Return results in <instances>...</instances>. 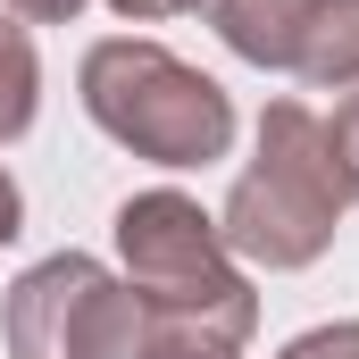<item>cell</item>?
Returning a JSON list of instances; mask_svg holds the SVG:
<instances>
[{
	"label": "cell",
	"instance_id": "cell-1",
	"mask_svg": "<svg viewBox=\"0 0 359 359\" xmlns=\"http://www.w3.org/2000/svg\"><path fill=\"white\" fill-rule=\"evenodd\" d=\"M351 201H359V184L343 176V159L326 142V117L309 100H268L259 151H251L243 184L226 192L217 234H226L234 259L284 276V268L326 259V243H334V226H343Z\"/></svg>",
	"mask_w": 359,
	"mask_h": 359
},
{
	"label": "cell",
	"instance_id": "cell-2",
	"mask_svg": "<svg viewBox=\"0 0 359 359\" xmlns=\"http://www.w3.org/2000/svg\"><path fill=\"white\" fill-rule=\"evenodd\" d=\"M84 109L109 142H126L134 159L151 168H209L234 151V100L217 76L184 67L176 50L142 42V34H117V42H92L84 50Z\"/></svg>",
	"mask_w": 359,
	"mask_h": 359
},
{
	"label": "cell",
	"instance_id": "cell-3",
	"mask_svg": "<svg viewBox=\"0 0 359 359\" xmlns=\"http://www.w3.org/2000/svg\"><path fill=\"white\" fill-rule=\"evenodd\" d=\"M117 259H126V284L159 318H209V326H226V334L251 343L259 292H251V276L234 268L217 217L192 192H168V184L159 192H134L117 209Z\"/></svg>",
	"mask_w": 359,
	"mask_h": 359
},
{
	"label": "cell",
	"instance_id": "cell-4",
	"mask_svg": "<svg viewBox=\"0 0 359 359\" xmlns=\"http://www.w3.org/2000/svg\"><path fill=\"white\" fill-rule=\"evenodd\" d=\"M8 359H151L159 309L84 251H59L8 284Z\"/></svg>",
	"mask_w": 359,
	"mask_h": 359
},
{
	"label": "cell",
	"instance_id": "cell-5",
	"mask_svg": "<svg viewBox=\"0 0 359 359\" xmlns=\"http://www.w3.org/2000/svg\"><path fill=\"white\" fill-rule=\"evenodd\" d=\"M309 17H318V0H209V25H217L226 50L251 59V67H292Z\"/></svg>",
	"mask_w": 359,
	"mask_h": 359
},
{
	"label": "cell",
	"instance_id": "cell-6",
	"mask_svg": "<svg viewBox=\"0 0 359 359\" xmlns=\"http://www.w3.org/2000/svg\"><path fill=\"white\" fill-rule=\"evenodd\" d=\"M292 76H309L318 92H359V0H318Z\"/></svg>",
	"mask_w": 359,
	"mask_h": 359
},
{
	"label": "cell",
	"instance_id": "cell-7",
	"mask_svg": "<svg viewBox=\"0 0 359 359\" xmlns=\"http://www.w3.org/2000/svg\"><path fill=\"white\" fill-rule=\"evenodd\" d=\"M42 109V59H34V34L17 17H0V142H17Z\"/></svg>",
	"mask_w": 359,
	"mask_h": 359
},
{
	"label": "cell",
	"instance_id": "cell-8",
	"mask_svg": "<svg viewBox=\"0 0 359 359\" xmlns=\"http://www.w3.org/2000/svg\"><path fill=\"white\" fill-rule=\"evenodd\" d=\"M151 359H243V334H226L209 318H159Z\"/></svg>",
	"mask_w": 359,
	"mask_h": 359
},
{
	"label": "cell",
	"instance_id": "cell-9",
	"mask_svg": "<svg viewBox=\"0 0 359 359\" xmlns=\"http://www.w3.org/2000/svg\"><path fill=\"white\" fill-rule=\"evenodd\" d=\"M276 359H359V326H309L301 343H284Z\"/></svg>",
	"mask_w": 359,
	"mask_h": 359
},
{
	"label": "cell",
	"instance_id": "cell-10",
	"mask_svg": "<svg viewBox=\"0 0 359 359\" xmlns=\"http://www.w3.org/2000/svg\"><path fill=\"white\" fill-rule=\"evenodd\" d=\"M326 142H334L343 176L359 184V92H343V100H334V117H326Z\"/></svg>",
	"mask_w": 359,
	"mask_h": 359
},
{
	"label": "cell",
	"instance_id": "cell-11",
	"mask_svg": "<svg viewBox=\"0 0 359 359\" xmlns=\"http://www.w3.org/2000/svg\"><path fill=\"white\" fill-rule=\"evenodd\" d=\"M17 25H67V17H84V0H0Z\"/></svg>",
	"mask_w": 359,
	"mask_h": 359
},
{
	"label": "cell",
	"instance_id": "cell-12",
	"mask_svg": "<svg viewBox=\"0 0 359 359\" xmlns=\"http://www.w3.org/2000/svg\"><path fill=\"white\" fill-rule=\"evenodd\" d=\"M25 234V192H17V176L0 168V243H17Z\"/></svg>",
	"mask_w": 359,
	"mask_h": 359
},
{
	"label": "cell",
	"instance_id": "cell-13",
	"mask_svg": "<svg viewBox=\"0 0 359 359\" xmlns=\"http://www.w3.org/2000/svg\"><path fill=\"white\" fill-rule=\"evenodd\" d=\"M117 17H184V8H209V0H109Z\"/></svg>",
	"mask_w": 359,
	"mask_h": 359
}]
</instances>
